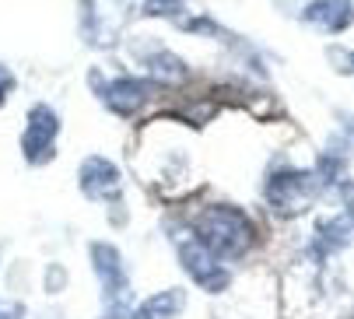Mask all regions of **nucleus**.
Segmentation results:
<instances>
[{
	"instance_id": "nucleus-1",
	"label": "nucleus",
	"mask_w": 354,
	"mask_h": 319,
	"mask_svg": "<svg viewBox=\"0 0 354 319\" xmlns=\"http://www.w3.org/2000/svg\"><path fill=\"white\" fill-rule=\"evenodd\" d=\"M193 235L214 256H242V253L252 249V242H257V225L249 221L245 210L218 203V207H207L196 215Z\"/></svg>"
},
{
	"instance_id": "nucleus-2",
	"label": "nucleus",
	"mask_w": 354,
	"mask_h": 319,
	"mask_svg": "<svg viewBox=\"0 0 354 319\" xmlns=\"http://www.w3.org/2000/svg\"><path fill=\"white\" fill-rule=\"evenodd\" d=\"M81 32L91 46L109 49L130 21L133 0H81Z\"/></svg>"
},
{
	"instance_id": "nucleus-3",
	"label": "nucleus",
	"mask_w": 354,
	"mask_h": 319,
	"mask_svg": "<svg viewBox=\"0 0 354 319\" xmlns=\"http://www.w3.org/2000/svg\"><path fill=\"white\" fill-rule=\"evenodd\" d=\"M326 183L319 179V172H298V169H284L274 172L267 183V203L277 215H301L323 190Z\"/></svg>"
},
{
	"instance_id": "nucleus-4",
	"label": "nucleus",
	"mask_w": 354,
	"mask_h": 319,
	"mask_svg": "<svg viewBox=\"0 0 354 319\" xmlns=\"http://www.w3.org/2000/svg\"><path fill=\"white\" fill-rule=\"evenodd\" d=\"M91 263H95V274L102 281V319H123L127 305H130V291H127V277H123V263L116 246L109 242H95L91 246Z\"/></svg>"
},
{
	"instance_id": "nucleus-5",
	"label": "nucleus",
	"mask_w": 354,
	"mask_h": 319,
	"mask_svg": "<svg viewBox=\"0 0 354 319\" xmlns=\"http://www.w3.org/2000/svg\"><path fill=\"white\" fill-rule=\"evenodd\" d=\"M88 84L95 88V95L102 98L116 116H133L140 105L147 102V95H151V84H147V81H137V78L106 81L102 71H91V74H88Z\"/></svg>"
},
{
	"instance_id": "nucleus-6",
	"label": "nucleus",
	"mask_w": 354,
	"mask_h": 319,
	"mask_svg": "<svg viewBox=\"0 0 354 319\" xmlns=\"http://www.w3.org/2000/svg\"><path fill=\"white\" fill-rule=\"evenodd\" d=\"M179 256H183L186 274H189L200 288H207V291H225V288H228L232 277H228V271L218 263L221 256H214L196 235H186V239L179 242Z\"/></svg>"
},
{
	"instance_id": "nucleus-7",
	"label": "nucleus",
	"mask_w": 354,
	"mask_h": 319,
	"mask_svg": "<svg viewBox=\"0 0 354 319\" xmlns=\"http://www.w3.org/2000/svg\"><path fill=\"white\" fill-rule=\"evenodd\" d=\"M57 134H60V120L49 105H32L28 113V127H25V137H21V151L32 165L39 162H49L53 158V144H57Z\"/></svg>"
},
{
	"instance_id": "nucleus-8",
	"label": "nucleus",
	"mask_w": 354,
	"mask_h": 319,
	"mask_svg": "<svg viewBox=\"0 0 354 319\" xmlns=\"http://www.w3.org/2000/svg\"><path fill=\"white\" fill-rule=\"evenodd\" d=\"M81 190H84L88 200H120L123 176H120V169L109 162V158L91 154V158H84V165H81Z\"/></svg>"
},
{
	"instance_id": "nucleus-9",
	"label": "nucleus",
	"mask_w": 354,
	"mask_h": 319,
	"mask_svg": "<svg viewBox=\"0 0 354 319\" xmlns=\"http://www.w3.org/2000/svg\"><path fill=\"white\" fill-rule=\"evenodd\" d=\"M301 18H306V25H313V28H319V32L337 35V32L351 28V21H354V4H351V0H313Z\"/></svg>"
},
{
	"instance_id": "nucleus-10",
	"label": "nucleus",
	"mask_w": 354,
	"mask_h": 319,
	"mask_svg": "<svg viewBox=\"0 0 354 319\" xmlns=\"http://www.w3.org/2000/svg\"><path fill=\"white\" fill-rule=\"evenodd\" d=\"M183 305H186V295L176 291V288H169V291L151 295V298L133 312V319H176V312H183Z\"/></svg>"
},
{
	"instance_id": "nucleus-11",
	"label": "nucleus",
	"mask_w": 354,
	"mask_h": 319,
	"mask_svg": "<svg viewBox=\"0 0 354 319\" xmlns=\"http://www.w3.org/2000/svg\"><path fill=\"white\" fill-rule=\"evenodd\" d=\"M347 239H351V221H344V218H330V221L316 225V253L319 256H330V253L344 249Z\"/></svg>"
},
{
	"instance_id": "nucleus-12",
	"label": "nucleus",
	"mask_w": 354,
	"mask_h": 319,
	"mask_svg": "<svg viewBox=\"0 0 354 319\" xmlns=\"http://www.w3.org/2000/svg\"><path fill=\"white\" fill-rule=\"evenodd\" d=\"M147 74H151V81H158V84H179L186 78V64L176 57V53L158 49L155 57L147 60Z\"/></svg>"
},
{
	"instance_id": "nucleus-13",
	"label": "nucleus",
	"mask_w": 354,
	"mask_h": 319,
	"mask_svg": "<svg viewBox=\"0 0 354 319\" xmlns=\"http://www.w3.org/2000/svg\"><path fill=\"white\" fill-rule=\"evenodd\" d=\"M144 18H172V21H183L186 18V4L183 0H144Z\"/></svg>"
},
{
	"instance_id": "nucleus-14",
	"label": "nucleus",
	"mask_w": 354,
	"mask_h": 319,
	"mask_svg": "<svg viewBox=\"0 0 354 319\" xmlns=\"http://www.w3.org/2000/svg\"><path fill=\"white\" fill-rule=\"evenodd\" d=\"M11 88H15V74L0 64V105H4V98L11 95Z\"/></svg>"
},
{
	"instance_id": "nucleus-15",
	"label": "nucleus",
	"mask_w": 354,
	"mask_h": 319,
	"mask_svg": "<svg viewBox=\"0 0 354 319\" xmlns=\"http://www.w3.org/2000/svg\"><path fill=\"white\" fill-rule=\"evenodd\" d=\"M340 197H344V203H347V221H354V183H340Z\"/></svg>"
},
{
	"instance_id": "nucleus-16",
	"label": "nucleus",
	"mask_w": 354,
	"mask_h": 319,
	"mask_svg": "<svg viewBox=\"0 0 354 319\" xmlns=\"http://www.w3.org/2000/svg\"><path fill=\"white\" fill-rule=\"evenodd\" d=\"M18 316H21L18 305H15V309H11V305H0V319H18Z\"/></svg>"
},
{
	"instance_id": "nucleus-17",
	"label": "nucleus",
	"mask_w": 354,
	"mask_h": 319,
	"mask_svg": "<svg viewBox=\"0 0 354 319\" xmlns=\"http://www.w3.org/2000/svg\"><path fill=\"white\" fill-rule=\"evenodd\" d=\"M351 71H354V53H351Z\"/></svg>"
},
{
	"instance_id": "nucleus-18",
	"label": "nucleus",
	"mask_w": 354,
	"mask_h": 319,
	"mask_svg": "<svg viewBox=\"0 0 354 319\" xmlns=\"http://www.w3.org/2000/svg\"><path fill=\"white\" fill-rule=\"evenodd\" d=\"M347 127H351V130H354V120H351V123H347Z\"/></svg>"
}]
</instances>
